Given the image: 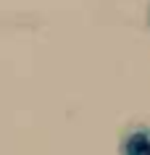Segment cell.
Returning a JSON list of instances; mask_svg holds the SVG:
<instances>
[{"instance_id": "obj_1", "label": "cell", "mask_w": 150, "mask_h": 155, "mask_svg": "<svg viewBox=\"0 0 150 155\" xmlns=\"http://www.w3.org/2000/svg\"><path fill=\"white\" fill-rule=\"evenodd\" d=\"M124 150H126V155H145L150 150V137L145 131H134L132 137L126 139Z\"/></svg>"}, {"instance_id": "obj_2", "label": "cell", "mask_w": 150, "mask_h": 155, "mask_svg": "<svg viewBox=\"0 0 150 155\" xmlns=\"http://www.w3.org/2000/svg\"><path fill=\"white\" fill-rule=\"evenodd\" d=\"M145 155H150V150H148V153H145Z\"/></svg>"}]
</instances>
